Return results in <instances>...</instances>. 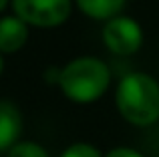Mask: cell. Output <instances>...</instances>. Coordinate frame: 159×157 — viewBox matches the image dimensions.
<instances>
[{"label": "cell", "mask_w": 159, "mask_h": 157, "mask_svg": "<svg viewBox=\"0 0 159 157\" xmlns=\"http://www.w3.org/2000/svg\"><path fill=\"white\" fill-rule=\"evenodd\" d=\"M77 6L93 20H109L123 10L127 0H75Z\"/></svg>", "instance_id": "7"}, {"label": "cell", "mask_w": 159, "mask_h": 157, "mask_svg": "<svg viewBox=\"0 0 159 157\" xmlns=\"http://www.w3.org/2000/svg\"><path fill=\"white\" fill-rule=\"evenodd\" d=\"M22 133V115L10 101L0 99V151H8Z\"/></svg>", "instance_id": "5"}, {"label": "cell", "mask_w": 159, "mask_h": 157, "mask_svg": "<svg viewBox=\"0 0 159 157\" xmlns=\"http://www.w3.org/2000/svg\"><path fill=\"white\" fill-rule=\"evenodd\" d=\"M6 157H48L47 149L34 141H16L8 149Z\"/></svg>", "instance_id": "8"}, {"label": "cell", "mask_w": 159, "mask_h": 157, "mask_svg": "<svg viewBox=\"0 0 159 157\" xmlns=\"http://www.w3.org/2000/svg\"><path fill=\"white\" fill-rule=\"evenodd\" d=\"M61 157H101V151L91 143H73L62 151Z\"/></svg>", "instance_id": "9"}, {"label": "cell", "mask_w": 159, "mask_h": 157, "mask_svg": "<svg viewBox=\"0 0 159 157\" xmlns=\"http://www.w3.org/2000/svg\"><path fill=\"white\" fill-rule=\"evenodd\" d=\"M14 16L39 28H52L66 22L73 0H10Z\"/></svg>", "instance_id": "3"}, {"label": "cell", "mask_w": 159, "mask_h": 157, "mask_svg": "<svg viewBox=\"0 0 159 157\" xmlns=\"http://www.w3.org/2000/svg\"><path fill=\"white\" fill-rule=\"evenodd\" d=\"M2 69H4V61H2V52H0V73H2Z\"/></svg>", "instance_id": "12"}, {"label": "cell", "mask_w": 159, "mask_h": 157, "mask_svg": "<svg viewBox=\"0 0 159 157\" xmlns=\"http://www.w3.org/2000/svg\"><path fill=\"white\" fill-rule=\"evenodd\" d=\"M105 157H143L139 153V151L131 149V147H115V149H111Z\"/></svg>", "instance_id": "10"}, {"label": "cell", "mask_w": 159, "mask_h": 157, "mask_svg": "<svg viewBox=\"0 0 159 157\" xmlns=\"http://www.w3.org/2000/svg\"><path fill=\"white\" fill-rule=\"evenodd\" d=\"M28 40V24L18 16H2L0 18V52H16Z\"/></svg>", "instance_id": "6"}, {"label": "cell", "mask_w": 159, "mask_h": 157, "mask_svg": "<svg viewBox=\"0 0 159 157\" xmlns=\"http://www.w3.org/2000/svg\"><path fill=\"white\" fill-rule=\"evenodd\" d=\"M115 103L127 123L149 127L159 121V83L147 73H129L117 85Z\"/></svg>", "instance_id": "1"}, {"label": "cell", "mask_w": 159, "mask_h": 157, "mask_svg": "<svg viewBox=\"0 0 159 157\" xmlns=\"http://www.w3.org/2000/svg\"><path fill=\"white\" fill-rule=\"evenodd\" d=\"M8 2H10V0H0V12H2L4 8L8 6Z\"/></svg>", "instance_id": "11"}, {"label": "cell", "mask_w": 159, "mask_h": 157, "mask_svg": "<svg viewBox=\"0 0 159 157\" xmlns=\"http://www.w3.org/2000/svg\"><path fill=\"white\" fill-rule=\"evenodd\" d=\"M103 43L113 55L129 56L143 44V30L129 16H113L103 26Z\"/></svg>", "instance_id": "4"}, {"label": "cell", "mask_w": 159, "mask_h": 157, "mask_svg": "<svg viewBox=\"0 0 159 157\" xmlns=\"http://www.w3.org/2000/svg\"><path fill=\"white\" fill-rule=\"evenodd\" d=\"M54 81L66 99L93 103L101 99L111 85V69L97 56H79L61 69Z\"/></svg>", "instance_id": "2"}]
</instances>
